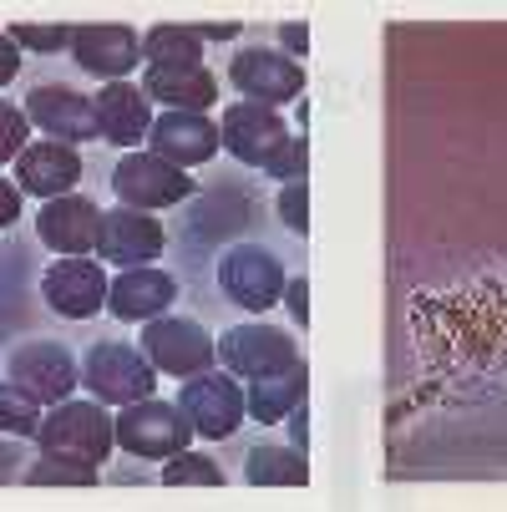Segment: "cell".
I'll use <instances>...</instances> for the list:
<instances>
[{"label":"cell","instance_id":"cell-5","mask_svg":"<svg viewBox=\"0 0 507 512\" xmlns=\"http://www.w3.org/2000/svg\"><path fill=\"white\" fill-rule=\"evenodd\" d=\"M178 406L193 421V436H203V442H229V436L244 426V416H249L244 386L229 371H198V376H188Z\"/></svg>","mask_w":507,"mask_h":512},{"label":"cell","instance_id":"cell-14","mask_svg":"<svg viewBox=\"0 0 507 512\" xmlns=\"http://www.w3.org/2000/svg\"><path fill=\"white\" fill-rule=\"evenodd\" d=\"M163 244H168V234H163V224H158L148 208L117 203V208L102 213L97 259H107V264H117V269H137V264H153V259L163 254Z\"/></svg>","mask_w":507,"mask_h":512},{"label":"cell","instance_id":"cell-13","mask_svg":"<svg viewBox=\"0 0 507 512\" xmlns=\"http://www.w3.org/2000/svg\"><path fill=\"white\" fill-rule=\"evenodd\" d=\"M26 122L41 127V137H56V142H71V148H82V142L97 137V117H92V92H77L66 82H41L26 92Z\"/></svg>","mask_w":507,"mask_h":512},{"label":"cell","instance_id":"cell-11","mask_svg":"<svg viewBox=\"0 0 507 512\" xmlns=\"http://www.w3.org/2000/svg\"><path fill=\"white\" fill-rule=\"evenodd\" d=\"M289 132L284 117L274 107H259V102H234L224 117H219V142L224 153H234L244 168H269L284 148H289Z\"/></svg>","mask_w":507,"mask_h":512},{"label":"cell","instance_id":"cell-36","mask_svg":"<svg viewBox=\"0 0 507 512\" xmlns=\"http://www.w3.org/2000/svg\"><path fill=\"white\" fill-rule=\"evenodd\" d=\"M284 421H289V436H295V447L305 452V447H310V411H305V401H300L295 411H289Z\"/></svg>","mask_w":507,"mask_h":512},{"label":"cell","instance_id":"cell-15","mask_svg":"<svg viewBox=\"0 0 507 512\" xmlns=\"http://www.w3.org/2000/svg\"><path fill=\"white\" fill-rule=\"evenodd\" d=\"M71 61L102 82H127L142 61V36L122 21H92L71 31Z\"/></svg>","mask_w":507,"mask_h":512},{"label":"cell","instance_id":"cell-19","mask_svg":"<svg viewBox=\"0 0 507 512\" xmlns=\"http://www.w3.org/2000/svg\"><path fill=\"white\" fill-rule=\"evenodd\" d=\"M97 229H102V208L87 193H61L51 203H41L36 234L51 254H97Z\"/></svg>","mask_w":507,"mask_h":512},{"label":"cell","instance_id":"cell-6","mask_svg":"<svg viewBox=\"0 0 507 512\" xmlns=\"http://www.w3.org/2000/svg\"><path fill=\"white\" fill-rule=\"evenodd\" d=\"M142 355H148L153 371H163V376H198V371H213L219 340H213L198 320L158 315V320L142 325Z\"/></svg>","mask_w":507,"mask_h":512},{"label":"cell","instance_id":"cell-25","mask_svg":"<svg viewBox=\"0 0 507 512\" xmlns=\"http://www.w3.org/2000/svg\"><path fill=\"white\" fill-rule=\"evenodd\" d=\"M41 416L46 406L36 396H26L16 381H0V436H36Z\"/></svg>","mask_w":507,"mask_h":512},{"label":"cell","instance_id":"cell-18","mask_svg":"<svg viewBox=\"0 0 507 512\" xmlns=\"http://www.w3.org/2000/svg\"><path fill=\"white\" fill-rule=\"evenodd\" d=\"M219 148V122H208V112H163L148 127V153H158L173 168H198Z\"/></svg>","mask_w":507,"mask_h":512},{"label":"cell","instance_id":"cell-7","mask_svg":"<svg viewBox=\"0 0 507 512\" xmlns=\"http://www.w3.org/2000/svg\"><path fill=\"white\" fill-rule=\"evenodd\" d=\"M219 360H224L229 376L259 381V376H279L289 365H300V345L289 330L254 320V325H229L219 335Z\"/></svg>","mask_w":507,"mask_h":512},{"label":"cell","instance_id":"cell-3","mask_svg":"<svg viewBox=\"0 0 507 512\" xmlns=\"http://www.w3.org/2000/svg\"><path fill=\"white\" fill-rule=\"evenodd\" d=\"M117 447L127 457H148V462H168L183 447H193V421L183 416L178 401H158L142 396L132 406H122L117 416Z\"/></svg>","mask_w":507,"mask_h":512},{"label":"cell","instance_id":"cell-23","mask_svg":"<svg viewBox=\"0 0 507 512\" xmlns=\"http://www.w3.org/2000/svg\"><path fill=\"white\" fill-rule=\"evenodd\" d=\"M244 477L254 487H305L310 482V462L300 447H284V442H259L249 452V467Z\"/></svg>","mask_w":507,"mask_h":512},{"label":"cell","instance_id":"cell-9","mask_svg":"<svg viewBox=\"0 0 507 512\" xmlns=\"http://www.w3.org/2000/svg\"><path fill=\"white\" fill-rule=\"evenodd\" d=\"M6 381H16L41 406H56V401H66L71 391L82 386V365L71 360V350L56 345V340H26L6 360Z\"/></svg>","mask_w":507,"mask_h":512},{"label":"cell","instance_id":"cell-24","mask_svg":"<svg viewBox=\"0 0 507 512\" xmlns=\"http://www.w3.org/2000/svg\"><path fill=\"white\" fill-rule=\"evenodd\" d=\"M142 61H148L153 71H163V66H203L198 26H178V21L153 26L148 36H142Z\"/></svg>","mask_w":507,"mask_h":512},{"label":"cell","instance_id":"cell-12","mask_svg":"<svg viewBox=\"0 0 507 512\" xmlns=\"http://www.w3.org/2000/svg\"><path fill=\"white\" fill-rule=\"evenodd\" d=\"M107 284H112V279L102 274L97 259L66 254V259H56V264L41 274V295H46L51 315H61V320H92V315L107 310Z\"/></svg>","mask_w":507,"mask_h":512},{"label":"cell","instance_id":"cell-20","mask_svg":"<svg viewBox=\"0 0 507 512\" xmlns=\"http://www.w3.org/2000/svg\"><path fill=\"white\" fill-rule=\"evenodd\" d=\"M178 300V279L158 264H137V269H117V279L107 284V310L117 320H137L148 325L158 315H168Z\"/></svg>","mask_w":507,"mask_h":512},{"label":"cell","instance_id":"cell-34","mask_svg":"<svg viewBox=\"0 0 507 512\" xmlns=\"http://www.w3.org/2000/svg\"><path fill=\"white\" fill-rule=\"evenodd\" d=\"M21 46L6 36V31H0V87H6V82H16V71H21Z\"/></svg>","mask_w":507,"mask_h":512},{"label":"cell","instance_id":"cell-10","mask_svg":"<svg viewBox=\"0 0 507 512\" xmlns=\"http://www.w3.org/2000/svg\"><path fill=\"white\" fill-rule=\"evenodd\" d=\"M112 193L127 208L158 213V208H173V203L193 198V178H188V168L163 163L158 153H122V163L112 168Z\"/></svg>","mask_w":507,"mask_h":512},{"label":"cell","instance_id":"cell-37","mask_svg":"<svg viewBox=\"0 0 507 512\" xmlns=\"http://www.w3.org/2000/svg\"><path fill=\"white\" fill-rule=\"evenodd\" d=\"M198 36H213V41H229V36H234V26H208V31H198Z\"/></svg>","mask_w":507,"mask_h":512},{"label":"cell","instance_id":"cell-21","mask_svg":"<svg viewBox=\"0 0 507 512\" xmlns=\"http://www.w3.org/2000/svg\"><path fill=\"white\" fill-rule=\"evenodd\" d=\"M142 92H148V102H163V112H208L219 102V77L208 66H148Z\"/></svg>","mask_w":507,"mask_h":512},{"label":"cell","instance_id":"cell-26","mask_svg":"<svg viewBox=\"0 0 507 512\" xmlns=\"http://www.w3.org/2000/svg\"><path fill=\"white\" fill-rule=\"evenodd\" d=\"M163 487H224V467L203 452H193V447H183L178 457H168Z\"/></svg>","mask_w":507,"mask_h":512},{"label":"cell","instance_id":"cell-30","mask_svg":"<svg viewBox=\"0 0 507 512\" xmlns=\"http://www.w3.org/2000/svg\"><path fill=\"white\" fill-rule=\"evenodd\" d=\"M279 218H284V224L295 229L300 239L310 234V178H295V183L279 188Z\"/></svg>","mask_w":507,"mask_h":512},{"label":"cell","instance_id":"cell-27","mask_svg":"<svg viewBox=\"0 0 507 512\" xmlns=\"http://www.w3.org/2000/svg\"><path fill=\"white\" fill-rule=\"evenodd\" d=\"M21 477L31 487H97V467L66 462V457H51V452H41V462H31Z\"/></svg>","mask_w":507,"mask_h":512},{"label":"cell","instance_id":"cell-16","mask_svg":"<svg viewBox=\"0 0 507 512\" xmlns=\"http://www.w3.org/2000/svg\"><path fill=\"white\" fill-rule=\"evenodd\" d=\"M82 183V153L71 148V142H56V137H41V142H26L21 158H16V188L21 198H61Z\"/></svg>","mask_w":507,"mask_h":512},{"label":"cell","instance_id":"cell-8","mask_svg":"<svg viewBox=\"0 0 507 512\" xmlns=\"http://www.w3.org/2000/svg\"><path fill=\"white\" fill-rule=\"evenodd\" d=\"M219 284H224V295L234 305H244L249 315H264V310H274L284 300L289 274L274 259V249H264V244H234L219 259Z\"/></svg>","mask_w":507,"mask_h":512},{"label":"cell","instance_id":"cell-1","mask_svg":"<svg viewBox=\"0 0 507 512\" xmlns=\"http://www.w3.org/2000/svg\"><path fill=\"white\" fill-rule=\"evenodd\" d=\"M41 452L66 457V462H82V467H102L117 447V416L102 401H77L66 396L56 406H46L41 431H36Z\"/></svg>","mask_w":507,"mask_h":512},{"label":"cell","instance_id":"cell-28","mask_svg":"<svg viewBox=\"0 0 507 512\" xmlns=\"http://www.w3.org/2000/svg\"><path fill=\"white\" fill-rule=\"evenodd\" d=\"M6 36L21 51H61V46H71V26H56V21H16Z\"/></svg>","mask_w":507,"mask_h":512},{"label":"cell","instance_id":"cell-31","mask_svg":"<svg viewBox=\"0 0 507 512\" xmlns=\"http://www.w3.org/2000/svg\"><path fill=\"white\" fill-rule=\"evenodd\" d=\"M305 158H310L305 137H289V148H284V153H279V158H274L264 173H269V178H279V183H284V178L295 183V178H305Z\"/></svg>","mask_w":507,"mask_h":512},{"label":"cell","instance_id":"cell-2","mask_svg":"<svg viewBox=\"0 0 507 512\" xmlns=\"http://www.w3.org/2000/svg\"><path fill=\"white\" fill-rule=\"evenodd\" d=\"M82 386L92 391V401L102 406H132L142 396H153L158 386V371L153 360L142 355V345H127V340H97L82 360Z\"/></svg>","mask_w":507,"mask_h":512},{"label":"cell","instance_id":"cell-35","mask_svg":"<svg viewBox=\"0 0 507 512\" xmlns=\"http://www.w3.org/2000/svg\"><path fill=\"white\" fill-rule=\"evenodd\" d=\"M279 41L289 46V56H305L310 51V26L305 21H289V26H279Z\"/></svg>","mask_w":507,"mask_h":512},{"label":"cell","instance_id":"cell-29","mask_svg":"<svg viewBox=\"0 0 507 512\" xmlns=\"http://www.w3.org/2000/svg\"><path fill=\"white\" fill-rule=\"evenodd\" d=\"M26 142H31V122H26V112H21V107H11L6 97H0V168L16 163Z\"/></svg>","mask_w":507,"mask_h":512},{"label":"cell","instance_id":"cell-33","mask_svg":"<svg viewBox=\"0 0 507 512\" xmlns=\"http://www.w3.org/2000/svg\"><path fill=\"white\" fill-rule=\"evenodd\" d=\"M16 218H21V188L11 178H0V234H6Z\"/></svg>","mask_w":507,"mask_h":512},{"label":"cell","instance_id":"cell-4","mask_svg":"<svg viewBox=\"0 0 507 512\" xmlns=\"http://www.w3.org/2000/svg\"><path fill=\"white\" fill-rule=\"evenodd\" d=\"M229 82L239 87L244 102H259V107H289L300 92H305V66L295 56H284L274 46H244L229 56Z\"/></svg>","mask_w":507,"mask_h":512},{"label":"cell","instance_id":"cell-32","mask_svg":"<svg viewBox=\"0 0 507 512\" xmlns=\"http://www.w3.org/2000/svg\"><path fill=\"white\" fill-rule=\"evenodd\" d=\"M279 305H289V315H295V325L305 330L310 325V279L305 274H295V279H289L284 284V300Z\"/></svg>","mask_w":507,"mask_h":512},{"label":"cell","instance_id":"cell-22","mask_svg":"<svg viewBox=\"0 0 507 512\" xmlns=\"http://www.w3.org/2000/svg\"><path fill=\"white\" fill-rule=\"evenodd\" d=\"M305 396H310V371H305V360H300V365H289V371H279V376L249 381L244 406H249V421L274 426V421H284L289 411H295Z\"/></svg>","mask_w":507,"mask_h":512},{"label":"cell","instance_id":"cell-17","mask_svg":"<svg viewBox=\"0 0 507 512\" xmlns=\"http://www.w3.org/2000/svg\"><path fill=\"white\" fill-rule=\"evenodd\" d=\"M92 117H97V137L112 148L132 153L137 142H148L153 127V102L137 82H102V92H92Z\"/></svg>","mask_w":507,"mask_h":512}]
</instances>
